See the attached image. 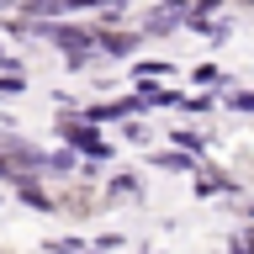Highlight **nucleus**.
I'll use <instances>...</instances> for the list:
<instances>
[{
  "label": "nucleus",
  "mask_w": 254,
  "mask_h": 254,
  "mask_svg": "<svg viewBox=\"0 0 254 254\" xmlns=\"http://www.w3.org/2000/svg\"><path fill=\"white\" fill-rule=\"evenodd\" d=\"M79 5H95V0H27L32 16H59V11H79Z\"/></svg>",
  "instance_id": "f257e3e1"
},
{
  "label": "nucleus",
  "mask_w": 254,
  "mask_h": 254,
  "mask_svg": "<svg viewBox=\"0 0 254 254\" xmlns=\"http://www.w3.org/2000/svg\"><path fill=\"white\" fill-rule=\"evenodd\" d=\"M244 249H254V228H249V233H244Z\"/></svg>",
  "instance_id": "f03ea898"
}]
</instances>
